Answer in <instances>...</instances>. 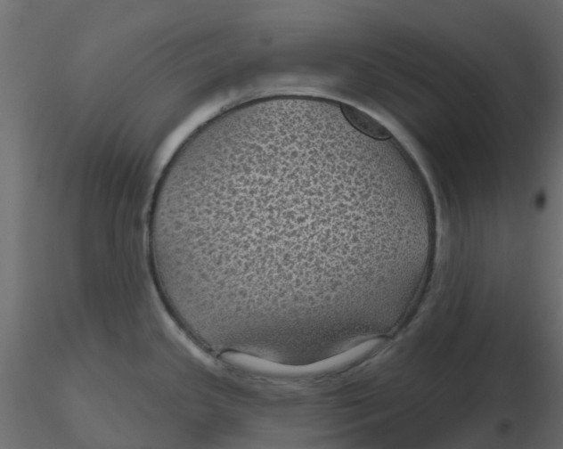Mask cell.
I'll return each mask as SVG.
<instances>
[{
    "label": "cell",
    "instance_id": "6da1fadb",
    "mask_svg": "<svg viewBox=\"0 0 563 449\" xmlns=\"http://www.w3.org/2000/svg\"><path fill=\"white\" fill-rule=\"evenodd\" d=\"M310 108L233 116L175 151L150 216L180 306L209 331L304 353L355 332L404 258V209L363 188L357 141Z\"/></svg>",
    "mask_w": 563,
    "mask_h": 449
},
{
    "label": "cell",
    "instance_id": "7a4b0ae2",
    "mask_svg": "<svg viewBox=\"0 0 563 449\" xmlns=\"http://www.w3.org/2000/svg\"><path fill=\"white\" fill-rule=\"evenodd\" d=\"M339 105L348 122L363 135L376 140H386L391 137L390 131L369 114L347 103Z\"/></svg>",
    "mask_w": 563,
    "mask_h": 449
}]
</instances>
